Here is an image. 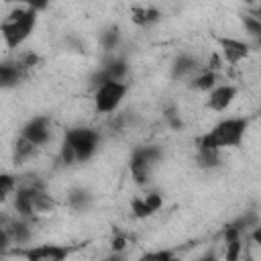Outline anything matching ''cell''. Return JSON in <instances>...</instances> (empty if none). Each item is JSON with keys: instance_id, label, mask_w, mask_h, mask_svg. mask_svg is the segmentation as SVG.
Listing matches in <instances>:
<instances>
[{"instance_id": "1", "label": "cell", "mask_w": 261, "mask_h": 261, "mask_svg": "<svg viewBox=\"0 0 261 261\" xmlns=\"http://www.w3.org/2000/svg\"><path fill=\"white\" fill-rule=\"evenodd\" d=\"M247 128H249V118H245V116L222 118L220 122H216L210 130H206L198 139V149L222 151V149L241 147L245 141Z\"/></svg>"}, {"instance_id": "2", "label": "cell", "mask_w": 261, "mask_h": 261, "mask_svg": "<svg viewBox=\"0 0 261 261\" xmlns=\"http://www.w3.org/2000/svg\"><path fill=\"white\" fill-rule=\"evenodd\" d=\"M43 8V4H29L14 8L0 24V33L4 39V45L8 49H18L35 31L37 27V10Z\"/></svg>"}, {"instance_id": "3", "label": "cell", "mask_w": 261, "mask_h": 261, "mask_svg": "<svg viewBox=\"0 0 261 261\" xmlns=\"http://www.w3.org/2000/svg\"><path fill=\"white\" fill-rule=\"evenodd\" d=\"M100 145V133L90 126H75L69 128L63 137L61 145V161L65 165L84 163L94 157Z\"/></svg>"}, {"instance_id": "4", "label": "cell", "mask_w": 261, "mask_h": 261, "mask_svg": "<svg viewBox=\"0 0 261 261\" xmlns=\"http://www.w3.org/2000/svg\"><path fill=\"white\" fill-rule=\"evenodd\" d=\"M14 210L20 218L33 220L37 214L53 210V198L47 194L41 181H31L18 186L14 192Z\"/></svg>"}, {"instance_id": "5", "label": "cell", "mask_w": 261, "mask_h": 261, "mask_svg": "<svg viewBox=\"0 0 261 261\" xmlns=\"http://www.w3.org/2000/svg\"><path fill=\"white\" fill-rule=\"evenodd\" d=\"M84 245H55V243H45V245H31L24 249H16L14 255L22 257L24 261H67L71 253H75Z\"/></svg>"}, {"instance_id": "6", "label": "cell", "mask_w": 261, "mask_h": 261, "mask_svg": "<svg viewBox=\"0 0 261 261\" xmlns=\"http://www.w3.org/2000/svg\"><path fill=\"white\" fill-rule=\"evenodd\" d=\"M126 92H128V84L126 82H104V84L96 86V92H94V108H96V112L110 114V112L118 110V106L122 104Z\"/></svg>"}, {"instance_id": "7", "label": "cell", "mask_w": 261, "mask_h": 261, "mask_svg": "<svg viewBox=\"0 0 261 261\" xmlns=\"http://www.w3.org/2000/svg\"><path fill=\"white\" fill-rule=\"evenodd\" d=\"M161 155H163V151L157 145H147V147H141L133 153V157H130V175L139 186H145L149 181L151 171L157 165V161L161 159Z\"/></svg>"}, {"instance_id": "8", "label": "cell", "mask_w": 261, "mask_h": 261, "mask_svg": "<svg viewBox=\"0 0 261 261\" xmlns=\"http://www.w3.org/2000/svg\"><path fill=\"white\" fill-rule=\"evenodd\" d=\"M20 137L24 141H29L31 145H35L37 149H41L43 145H47L49 139H51V120H49V116H33L22 126Z\"/></svg>"}, {"instance_id": "9", "label": "cell", "mask_w": 261, "mask_h": 261, "mask_svg": "<svg viewBox=\"0 0 261 261\" xmlns=\"http://www.w3.org/2000/svg\"><path fill=\"white\" fill-rule=\"evenodd\" d=\"M126 73H128V63H126V59L120 57V55H110V57L102 63V67L96 71V75H94V86H100V84H104V82H124Z\"/></svg>"}, {"instance_id": "10", "label": "cell", "mask_w": 261, "mask_h": 261, "mask_svg": "<svg viewBox=\"0 0 261 261\" xmlns=\"http://www.w3.org/2000/svg\"><path fill=\"white\" fill-rule=\"evenodd\" d=\"M237 98V88L230 86V84H222V86H216L212 92H208V98H206V108L212 110V112H224Z\"/></svg>"}, {"instance_id": "11", "label": "cell", "mask_w": 261, "mask_h": 261, "mask_svg": "<svg viewBox=\"0 0 261 261\" xmlns=\"http://www.w3.org/2000/svg\"><path fill=\"white\" fill-rule=\"evenodd\" d=\"M220 43V51H222V57L226 63L230 65H237L241 63L247 55H249V45L241 39H234V37H222L218 39Z\"/></svg>"}, {"instance_id": "12", "label": "cell", "mask_w": 261, "mask_h": 261, "mask_svg": "<svg viewBox=\"0 0 261 261\" xmlns=\"http://www.w3.org/2000/svg\"><path fill=\"white\" fill-rule=\"evenodd\" d=\"M161 206H163V196L157 194V192L139 196V198H135V200L130 202L133 214H135L137 218H147V216H151L153 212H157Z\"/></svg>"}, {"instance_id": "13", "label": "cell", "mask_w": 261, "mask_h": 261, "mask_svg": "<svg viewBox=\"0 0 261 261\" xmlns=\"http://www.w3.org/2000/svg\"><path fill=\"white\" fill-rule=\"evenodd\" d=\"M27 73H29V71L20 65L18 59H14V61H4V63L0 65V84H2V88H14L16 84H20V82L24 80Z\"/></svg>"}, {"instance_id": "14", "label": "cell", "mask_w": 261, "mask_h": 261, "mask_svg": "<svg viewBox=\"0 0 261 261\" xmlns=\"http://www.w3.org/2000/svg\"><path fill=\"white\" fill-rule=\"evenodd\" d=\"M200 71V63L196 57L188 55V53H181L173 65H171V77L173 80H184V77H194V73Z\"/></svg>"}, {"instance_id": "15", "label": "cell", "mask_w": 261, "mask_h": 261, "mask_svg": "<svg viewBox=\"0 0 261 261\" xmlns=\"http://www.w3.org/2000/svg\"><path fill=\"white\" fill-rule=\"evenodd\" d=\"M2 232H6V237H8L14 245H24V243H29V239H31V220L18 216L10 226H4Z\"/></svg>"}, {"instance_id": "16", "label": "cell", "mask_w": 261, "mask_h": 261, "mask_svg": "<svg viewBox=\"0 0 261 261\" xmlns=\"http://www.w3.org/2000/svg\"><path fill=\"white\" fill-rule=\"evenodd\" d=\"M159 18H161V14L153 6H137V8H133V16H130V20L137 27H149V24L157 22Z\"/></svg>"}, {"instance_id": "17", "label": "cell", "mask_w": 261, "mask_h": 261, "mask_svg": "<svg viewBox=\"0 0 261 261\" xmlns=\"http://www.w3.org/2000/svg\"><path fill=\"white\" fill-rule=\"evenodd\" d=\"M218 75H216V71L214 69H200L194 77H192V88L194 90H202V92H212L218 84Z\"/></svg>"}, {"instance_id": "18", "label": "cell", "mask_w": 261, "mask_h": 261, "mask_svg": "<svg viewBox=\"0 0 261 261\" xmlns=\"http://www.w3.org/2000/svg\"><path fill=\"white\" fill-rule=\"evenodd\" d=\"M67 204L73 210H86L88 204H90V194L86 190H82V188H73L69 192V196H67Z\"/></svg>"}, {"instance_id": "19", "label": "cell", "mask_w": 261, "mask_h": 261, "mask_svg": "<svg viewBox=\"0 0 261 261\" xmlns=\"http://www.w3.org/2000/svg\"><path fill=\"white\" fill-rule=\"evenodd\" d=\"M100 43L106 51H114L120 43V29L118 27H108L102 35H100Z\"/></svg>"}, {"instance_id": "20", "label": "cell", "mask_w": 261, "mask_h": 261, "mask_svg": "<svg viewBox=\"0 0 261 261\" xmlns=\"http://www.w3.org/2000/svg\"><path fill=\"white\" fill-rule=\"evenodd\" d=\"M35 153H37V147L31 145L29 141H24L22 137H18V141L14 145V159L20 163V161H27L29 157H33Z\"/></svg>"}, {"instance_id": "21", "label": "cell", "mask_w": 261, "mask_h": 261, "mask_svg": "<svg viewBox=\"0 0 261 261\" xmlns=\"http://www.w3.org/2000/svg\"><path fill=\"white\" fill-rule=\"evenodd\" d=\"M173 257H175V251H171V249H157V251L143 253L139 261H169Z\"/></svg>"}, {"instance_id": "22", "label": "cell", "mask_w": 261, "mask_h": 261, "mask_svg": "<svg viewBox=\"0 0 261 261\" xmlns=\"http://www.w3.org/2000/svg\"><path fill=\"white\" fill-rule=\"evenodd\" d=\"M12 190L16 192V179L12 175H8V173H2L0 175V198L6 200Z\"/></svg>"}, {"instance_id": "23", "label": "cell", "mask_w": 261, "mask_h": 261, "mask_svg": "<svg viewBox=\"0 0 261 261\" xmlns=\"http://www.w3.org/2000/svg\"><path fill=\"white\" fill-rule=\"evenodd\" d=\"M243 24H245V29H247V33L251 37L261 41V18H257V16H243Z\"/></svg>"}, {"instance_id": "24", "label": "cell", "mask_w": 261, "mask_h": 261, "mask_svg": "<svg viewBox=\"0 0 261 261\" xmlns=\"http://www.w3.org/2000/svg\"><path fill=\"white\" fill-rule=\"evenodd\" d=\"M249 241H251V243H255V245L261 249V224L253 226V230L249 232Z\"/></svg>"}, {"instance_id": "25", "label": "cell", "mask_w": 261, "mask_h": 261, "mask_svg": "<svg viewBox=\"0 0 261 261\" xmlns=\"http://www.w3.org/2000/svg\"><path fill=\"white\" fill-rule=\"evenodd\" d=\"M198 261H220V259H218V253H216L214 249H210V251H206Z\"/></svg>"}, {"instance_id": "26", "label": "cell", "mask_w": 261, "mask_h": 261, "mask_svg": "<svg viewBox=\"0 0 261 261\" xmlns=\"http://www.w3.org/2000/svg\"><path fill=\"white\" fill-rule=\"evenodd\" d=\"M249 241V239H247ZM241 261H255L253 259V253H251V247L245 243V249H243V257H241Z\"/></svg>"}, {"instance_id": "27", "label": "cell", "mask_w": 261, "mask_h": 261, "mask_svg": "<svg viewBox=\"0 0 261 261\" xmlns=\"http://www.w3.org/2000/svg\"><path fill=\"white\" fill-rule=\"evenodd\" d=\"M104 261H122V257H120V253H114V255H110V257L104 259Z\"/></svg>"}, {"instance_id": "28", "label": "cell", "mask_w": 261, "mask_h": 261, "mask_svg": "<svg viewBox=\"0 0 261 261\" xmlns=\"http://www.w3.org/2000/svg\"><path fill=\"white\" fill-rule=\"evenodd\" d=\"M169 261H179V259H177V257H173V259H169Z\"/></svg>"}]
</instances>
